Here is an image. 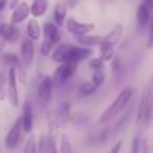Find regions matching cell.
I'll return each mask as SVG.
<instances>
[{
    "label": "cell",
    "mask_w": 153,
    "mask_h": 153,
    "mask_svg": "<svg viewBox=\"0 0 153 153\" xmlns=\"http://www.w3.org/2000/svg\"><path fill=\"white\" fill-rule=\"evenodd\" d=\"M30 15V5L27 2H20L14 11H12V15H11V23L12 24H18V23H23L27 20V17Z\"/></svg>",
    "instance_id": "4fadbf2b"
},
{
    "label": "cell",
    "mask_w": 153,
    "mask_h": 153,
    "mask_svg": "<svg viewBox=\"0 0 153 153\" xmlns=\"http://www.w3.org/2000/svg\"><path fill=\"white\" fill-rule=\"evenodd\" d=\"M152 153H153V147H152Z\"/></svg>",
    "instance_id": "ab89813d"
},
{
    "label": "cell",
    "mask_w": 153,
    "mask_h": 153,
    "mask_svg": "<svg viewBox=\"0 0 153 153\" xmlns=\"http://www.w3.org/2000/svg\"><path fill=\"white\" fill-rule=\"evenodd\" d=\"M76 42H78L81 47H86V48H93L95 45H99L101 41H102V36L99 35H84V36H78L75 38Z\"/></svg>",
    "instance_id": "603a6c76"
},
{
    "label": "cell",
    "mask_w": 153,
    "mask_h": 153,
    "mask_svg": "<svg viewBox=\"0 0 153 153\" xmlns=\"http://www.w3.org/2000/svg\"><path fill=\"white\" fill-rule=\"evenodd\" d=\"M89 66H90L93 71H96V69H104V62H102L99 57H93V59L89 62Z\"/></svg>",
    "instance_id": "f546056e"
},
{
    "label": "cell",
    "mask_w": 153,
    "mask_h": 153,
    "mask_svg": "<svg viewBox=\"0 0 153 153\" xmlns=\"http://www.w3.org/2000/svg\"><path fill=\"white\" fill-rule=\"evenodd\" d=\"M76 2H78V0H68V6H71V8H74V6L76 5Z\"/></svg>",
    "instance_id": "74e56055"
},
{
    "label": "cell",
    "mask_w": 153,
    "mask_h": 153,
    "mask_svg": "<svg viewBox=\"0 0 153 153\" xmlns=\"http://www.w3.org/2000/svg\"><path fill=\"white\" fill-rule=\"evenodd\" d=\"M131 116H132V107L129 108V105H128V110H126V113L122 116V117H119V120L116 122V123H113L111 126H107L105 129H102L99 134H98V137H96V141H98V144H104V143H107V141H110L113 137H116L126 125H128V122H129V119H131Z\"/></svg>",
    "instance_id": "277c9868"
},
{
    "label": "cell",
    "mask_w": 153,
    "mask_h": 153,
    "mask_svg": "<svg viewBox=\"0 0 153 153\" xmlns=\"http://www.w3.org/2000/svg\"><path fill=\"white\" fill-rule=\"evenodd\" d=\"M69 45L71 44H57L54 48H53V51H51V59H53V62H56V63H65L66 62V56H68V50H69Z\"/></svg>",
    "instance_id": "ffe728a7"
},
{
    "label": "cell",
    "mask_w": 153,
    "mask_h": 153,
    "mask_svg": "<svg viewBox=\"0 0 153 153\" xmlns=\"http://www.w3.org/2000/svg\"><path fill=\"white\" fill-rule=\"evenodd\" d=\"M5 45H6V42H5V39L0 36V54L3 53V48H5Z\"/></svg>",
    "instance_id": "8d00e7d4"
},
{
    "label": "cell",
    "mask_w": 153,
    "mask_h": 153,
    "mask_svg": "<svg viewBox=\"0 0 153 153\" xmlns=\"http://www.w3.org/2000/svg\"><path fill=\"white\" fill-rule=\"evenodd\" d=\"M24 153H39V150H38V138L35 135L29 137V140L26 141Z\"/></svg>",
    "instance_id": "4316f807"
},
{
    "label": "cell",
    "mask_w": 153,
    "mask_h": 153,
    "mask_svg": "<svg viewBox=\"0 0 153 153\" xmlns=\"http://www.w3.org/2000/svg\"><path fill=\"white\" fill-rule=\"evenodd\" d=\"M0 60L2 63L8 68H18L21 66V60L20 57H17L14 53H5V54H0Z\"/></svg>",
    "instance_id": "cb8c5ba5"
},
{
    "label": "cell",
    "mask_w": 153,
    "mask_h": 153,
    "mask_svg": "<svg viewBox=\"0 0 153 153\" xmlns=\"http://www.w3.org/2000/svg\"><path fill=\"white\" fill-rule=\"evenodd\" d=\"M47 9H48V0H33L30 5V14L33 15V18L45 15Z\"/></svg>",
    "instance_id": "7402d4cb"
},
{
    "label": "cell",
    "mask_w": 153,
    "mask_h": 153,
    "mask_svg": "<svg viewBox=\"0 0 153 153\" xmlns=\"http://www.w3.org/2000/svg\"><path fill=\"white\" fill-rule=\"evenodd\" d=\"M92 56H93V50L92 48H86V47H81V45H69L66 62L80 63L83 60H87Z\"/></svg>",
    "instance_id": "30bf717a"
},
{
    "label": "cell",
    "mask_w": 153,
    "mask_h": 153,
    "mask_svg": "<svg viewBox=\"0 0 153 153\" xmlns=\"http://www.w3.org/2000/svg\"><path fill=\"white\" fill-rule=\"evenodd\" d=\"M152 117H153V78L150 80V83L147 84L141 96L138 111H137V125L149 126L152 123Z\"/></svg>",
    "instance_id": "7a4b0ae2"
},
{
    "label": "cell",
    "mask_w": 153,
    "mask_h": 153,
    "mask_svg": "<svg viewBox=\"0 0 153 153\" xmlns=\"http://www.w3.org/2000/svg\"><path fill=\"white\" fill-rule=\"evenodd\" d=\"M18 72L17 68H8L6 74V96L9 99V104L12 107H18L20 104V95H18Z\"/></svg>",
    "instance_id": "5b68a950"
},
{
    "label": "cell",
    "mask_w": 153,
    "mask_h": 153,
    "mask_svg": "<svg viewBox=\"0 0 153 153\" xmlns=\"http://www.w3.org/2000/svg\"><path fill=\"white\" fill-rule=\"evenodd\" d=\"M44 36H45L47 41H50L51 44L57 45L60 42V39H62L59 26H56L54 23H45L44 24Z\"/></svg>",
    "instance_id": "e0dca14e"
},
{
    "label": "cell",
    "mask_w": 153,
    "mask_h": 153,
    "mask_svg": "<svg viewBox=\"0 0 153 153\" xmlns=\"http://www.w3.org/2000/svg\"><path fill=\"white\" fill-rule=\"evenodd\" d=\"M38 150L39 153H57L56 141L53 140L51 135H41L38 138Z\"/></svg>",
    "instance_id": "2e32d148"
},
{
    "label": "cell",
    "mask_w": 153,
    "mask_h": 153,
    "mask_svg": "<svg viewBox=\"0 0 153 153\" xmlns=\"http://www.w3.org/2000/svg\"><path fill=\"white\" fill-rule=\"evenodd\" d=\"M140 149H141V140L140 137H134L132 140V146H131V153H140Z\"/></svg>",
    "instance_id": "4dcf8cb0"
},
{
    "label": "cell",
    "mask_w": 153,
    "mask_h": 153,
    "mask_svg": "<svg viewBox=\"0 0 153 153\" xmlns=\"http://www.w3.org/2000/svg\"><path fill=\"white\" fill-rule=\"evenodd\" d=\"M122 33H123V27L120 24H116L105 36H102V41L99 44V48H101V57L99 59L104 63L113 59V56H114V47L119 44V41L122 38Z\"/></svg>",
    "instance_id": "3957f363"
},
{
    "label": "cell",
    "mask_w": 153,
    "mask_h": 153,
    "mask_svg": "<svg viewBox=\"0 0 153 153\" xmlns=\"http://www.w3.org/2000/svg\"><path fill=\"white\" fill-rule=\"evenodd\" d=\"M120 149H122V141H117V143L111 147L110 153H120Z\"/></svg>",
    "instance_id": "e575fe53"
},
{
    "label": "cell",
    "mask_w": 153,
    "mask_h": 153,
    "mask_svg": "<svg viewBox=\"0 0 153 153\" xmlns=\"http://www.w3.org/2000/svg\"><path fill=\"white\" fill-rule=\"evenodd\" d=\"M6 98V83H3V80L0 78V101H3Z\"/></svg>",
    "instance_id": "1f68e13d"
},
{
    "label": "cell",
    "mask_w": 153,
    "mask_h": 153,
    "mask_svg": "<svg viewBox=\"0 0 153 153\" xmlns=\"http://www.w3.org/2000/svg\"><path fill=\"white\" fill-rule=\"evenodd\" d=\"M53 90H54V81L51 76L42 78V81L39 83V87H38V101H39L41 107H45L50 104V101L53 98Z\"/></svg>",
    "instance_id": "9c48e42d"
},
{
    "label": "cell",
    "mask_w": 153,
    "mask_h": 153,
    "mask_svg": "<svg viewBox=\"0 0 153 153\" xmlns=\"http://www.w3.org/2000/svg\"><path fill=\"white\" fill-rule=\"evenodd\" d=\"M9 3V0H0V12H2Z\"/></svg>",
    "instance_id": "d590c367"
},
{
    "label": "cell",
    "mask_w": 153,
    "mask_h": 153,
    "mask_svg": "<svg viewBox=\"0 0 153 153\" xmlns=\"http://www.w3.org/2000/svg\"><path fill=\"white\" fill-rule=\"evenodd\" d=\"M33 59H35V42L30 41L29 38L27 39H23L21 47H20V60H21V65L30 66L32 62H33Z\"/></svg>",
    "instance_id": "8fae6325"
},
{
    "label": "cell",
    "mask_w": 153,
    "mask_h": 153,
    "mask_svg": "<svg viewBox=\"0 0 153 153\" xmlns=\"http://www.w3.org/2000/svg\"><path fill=\"white\" fill-rule=\"evenodd\" d=\"M140 153H152L150 149H149V143H147V140H141V149H140Z\"/></svg>",
    "instance_id": "836d02e7"
},
{
    "label": "cell",
    "mask_w": 153,
    "mask_h": 153,
    "mask_svg": "<svg viewBox=\"0 0 153 153\" xmlns=\"http://www.w3.org/2000/svg\"><path fill=\"white\" fill-rule=\"evenodd\" d=\"M66 24V29L71 35H74L75 38H78V36H84V35H89L93 32L95 29V24L93 23H84V21H78V20H75V18H66L65 21Z\"/></svg>",
    "instance_id": "ba28073f"
},
{
    "label": "cell",
    "mask_w": 153,
    "mask_h": 153,
    "mask_svg": "<svg viewBox=\"0 0 153 153\" xmlns=\"http://www.w3.org/2000/svg\"><path fill=\"white\" fill-rule=\"evenodd\" d=\"M76 66H78V63H74V62L60 63V65L56 68L54 75L51 76L53 81H54V84H60V86L66 84V83L72 78V76H74V74H75V71H76Z\"/></svg>",
    "instance_id": "8992f818"
},
{
    "label": "cell",
    "mask_w": 153,
    "mask_h": 153,
    "mask_svg": "<svg viewBox=\"0 0 153 153\" xmlns=\"http://www.w3.org/2000/svg\"><path fill=\"white\" fill-rule=\"evenodd\" d=\"M54 47H56L54 44H51L50 41L44 39V42H42V45H41V54H42V56H48V54H51V51H53Z\"/></svg>",
    "instance_id": "f1b7e54d"
},
{
    "label": "cell",
    "mask_w": 153,
    "mask_h": 153,
    "mask_svg": "<svg viewBox=\"0 0 153 153\" xmlns=\"http://www.w3.org/2000/svg\"><path fill=\"white\" fill-rule=\"evenodd\" d=\"M59 153H74V146L69 140V137L66 134L62 135L60 138V149H59Z\"/></svg>",
    "instance_id": "d4e9b609"
},
{
    "label": "cell",
    "mask_w": 153,
    "mask_h": 153,
    "mask_svg": "<svg viewBox=\"0 0 153 153\" xmlns=\"http://www.w3.org/2000/svg\"><path fill=\"white\" fill-rule=\"evenodd\" d=\"M23 125H21V119L18 117L14 125L11 126V129L8 131L6 134V138H5V147L8 150H15L20 143H21V138H23Z\"/></svg>",
    "instance_id": "52a82bcc"
},
{
    "label": "cell",
    "mask_w": 153,
    "mask_h": 153,
    "mask_svg": "<svg viewBox=\"0 0 153 153\" xmlns=\"http://www.w3.org/2000/svg\"><path fill=\"white\" fill-rule=\"evenodd\" d=\"M26 32H27V38L30 41H38L41 38V33H42V29H41V24L38 23L36 18H32L29 23H27V27H26Z\"/></svg>",
    "instance_id": "44dd1931"
},
{
    "label": "cell",
    "mask_w": 153,
    "mask_h": 153,
    "mask_svg": "<svg viewBox=\"0 0 153 153\" xmlns=\"http://www.w3.org/2000/svg\"><path fill=\"white\" fill-rule=\"evenodd\" d=\"M147 47L152 48L153 47V20L150 23V29H149V39H147Z\"/></svg>",
    "instance_id": "d6a6232c"
},
{
    "label": "cell",
    "mask_w": 153,
    "mask_h": 153,
    "mask_svg": "<svg viewBox=\"0 0 153 153\" xmlns=\"http://www.w3.org/2000/svg\"><path fill=\"white\" fill-rule=\"evenodd\" d=\"M90 81L99 89V87L104 84V81H105V72H104V69H96V71H93Z\"/></svg>",
    "instance_id": "484cf974"
},
{
    "label": "cell",
    "mask_w": 153,
    "mask_h": 153,
    "mask_svg": "<svg viewBox=\"0 0 153 153\" xmlns=\"http://www.w3.org/2000/svg\"><path fill=\"white\" fill-rule=\"evenodd\" d=\"M80 93L81 95H84V96H89V95H93L96 90H98V87L89 80V81H86V83H83L81 86H80Z\"/></svg>",
    "instance_id": "83f0119b"
},
{
    "label": "cell",
    "mask_w": 153,
    "mask_h": 153,
    "mask_svg": "<svg viewBox=\"0 0 153 153\" xmlns=\"http://www.w3.org/2000/svg\"><path fill=\"white\" fill-rule=\"evenodd\" d=\"M53 113H54V116H56L59 125L62 126L63 123H66V122L71 119V105H69V102H66V101L60 102Z\"/></svg>",
    "instance_id": "ac0fdd59"
},
{
    "label": "cell",
    "mask_w": 153,
    "mask_h": 153,
    "mask_svg": "<svg viewBox=\"0 0 153 153\" xmlns=\"http://www.w3.org/2000/svg\"><path fill=\"white\" fill-rule=\"evenodd\" d=\"M152 12H153V8L147 6L144 2L140 3L138 9H137V23H138V27L143 29L149 24L150 18H152Z\"/></svg>",
    "instance_id": "9a60e30c"
},
{
    "label": "cell",
    "mask_w": 153,
    "mask_h": 153,
    "mask_svg": "<svg viewBox=\"0 0 153 153\" xmlns=\"http://www.w3.org/2000/svg\"><path fill=\"white\" fill-rule=\"evenodd\" d=\"M134 95H135V89L134 87H125L116 96V99L104 110V113L99 117V123L101 125H105V123H110L111 120H114L125 108H128V105L132 101Z\"/></svg>",
    "instance_id": "6da1fadb"
},
{
    "label": "cell",
    "mask_w": 153,
    "mask_h": 153,
    "mask_svg": "<svg viewBox=\"0 0 153 153\" xmlns=\"http://www.w3.org/2000/svg\"><path fill=\"white\" fill-rule=\"evenodd\" d=\"M18 3H20V0H12V2H11V9H14Z\"/></svg>",
    "instance_id": "f35d334b"
},
{
    "label": "cell",
    "mask_w": 153,
    "mask_h": 153,
    "mask_svg": "<svg viewBox=\"0 0 153 153\" xmlns=\"http://www.w3.org/2000/svg\"><path fill=\"white\" fill-rule=\"evenodd\" d=\"M66 14H68V5H66V2H57L54 5V12H53V15H54V24L59 26V27L63 26L65 21H66Z\"/></svg>",
    "instance_id": "d6986e66"
},
{
    "label": "cell",
    "mask_w": 153,
    "mask_h": 153,
    "mask_svg": "<svg viewBox=\"0 0 153 153\" xmlns=\"http://www.w3.org/2000/svg\"><path fill=\"white\" fill-rule=\"evenodd\" d=\"M21 125H23V132L24 134H30L35 125V113L32 108L30 102H26L23 107V113H21Z\"/></svg>",
    "instance_id": "7c38bea8"
},
{
    "label": "cell",
    "mask_w": 153,
    "mask_h": 153,
    "mask_svg": "<svg viewBox=\"0 0 153 153\" xmlns=\"http://www.w3.org/2000/svg\"><path fill=\"white\" fill-rule=\"evenodd\" d=\"M0 36H2L5 39V42H17L20 39V32L18 29L15 27V24L12 23H3V24H0Z\"/></svg>",
    "instance_id": "5bb4252c"
}]
</instances>
